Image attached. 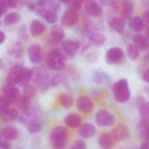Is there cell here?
Listing matches in <instances>:
<instances>
[{
    "label": "cell",
    "mask_w": 149,
    "mask_h": 149,
    "mask_svg": "<svg viewBox=\"0 0 149 149\" xmlns=\"http://www.w3.org/2000/svg\"><path fill=\"white\" fill-rule=\"evenodd\" d=\"M5 68V64H4V62H3V61L0 59V69H2V68Z\"/></svg>",
    "instance_id": "obj_56"
},
{
    "label": "cell",
    "mask_w": 149,
    "mask_h": 149,
    "mask_svg": "<svg viewBox=\"0 0 149 149\" xmlns=\"http://www.w3.org/2000/svg\"><path fill=\"white\" fill-rule=\"evenodd\" d=\"M132 41L141 51H146L149 48V39L143 34H134L132 37Z\"/></svg>",
    "instance_id": "obj_20"
},
{
    "label": "cell",
    "mask_w": 149,
    "mask_h": 149,
    "mask_svg": "<svg viewBox=\"0 0 149 149\" xmlns=\"http://www.w3.org/2000/svg\"><path fill=\"white\" fill-rule=\"evenodd\" d=\"M114 140L117 141H121L124 140L125 139L128 138L129 136V131L127 129V127L124 125H118V126H116L113 130H112V133H111Z\"/></svg>",
    "instance_id": "obj_19"
},
{
    "label": "cell",
    "mask_w": 149,
    "mask_h": 149,
    "mask_svg": "<svg viewBox=\"0 0 149 149\" xmlns=\"http://www.w3.org/2000/svg\"><path fill=\"white\" fill-rule=\"evenodd\" d=\"M125 57V52L118 47H112L109 48L105 54V59L108 64H118Z\"/></svg>",
    "instance_id": "obj_7"
},
{
    "label": "cell",
    "mask_w": 149,
    "mask_h": 149,
    "mask_svg": "<svg viewBox=\"0 0 149 149\" xmlns=\"http://www.w3.org/2000/svg\"><path fill=\"white\" fill-rule=\"evenodd\" d=\"M47 5L49 6L50 9H52L54 11L60 10V2L59 1H55V0H48Z\"/></svg>",
    "instance_id": "obj_43"
},
{
    "label": "cell",
    "mask_w": 149,
    "mask_h": 149,
    "mask_svg": "<svg viewBox=\"0 0 149 149\" xmlns=\"http://www.w3.org/2000/svg\"><path fill=\"white\" fill-rule=\"evenodd\" d=\"M141 3L144 7L149 8V0H141Z\"/></svg>",
    "instance_id": "obj_53"
},
{
    "label": "cell",
    "mask_w": 149,
    "mask_h": 149,
    "mask_svg": "<svg viewBox=\"0 0 149 149\" xmlns=\"http://www.w3.org/2000/svg\"><path fill=\"white\" fill-rule=\"evenodd\" d=\"M146 36L149 39V25H148V26L146 29Z\"/></svg>",
    "instance_id": "obj_55"
},
{
    "label": "cell",
    "mask_w": 149,
    "mask_h": 149,
    "mask_svg": "<svg viewBox=\"0 0 149 149\" xmlns=\"http://www.w3.org/2000/svg\"><path fill=\"white\" fill-rule=\"evenodd\" d=\"M111 91L114 99L119 104H125L131 98V91L129 89L128 82L125 78L116 82L112 85Z\"/></svg>",
    "instance_id": "obj_2"
},
{
    "label": "cell",
    "mask_w": 149,
    "mask_h": 149,
    "mask_svg": "<svg viewBox=\"0 0 149 149\" xmlns=\"http://www.w3.org/2000/svg\"><path fill=\"white\" fill-rule=\"evenodd\" d=\"M121 17L125 19H129L132 18L133 13V4L130 0H124L121 6Z\"/></svg>",
    "instance_id": "obj_25"
},
{
    "label": "cell",
    "mask_w": 149,
    "mask_h": 149,
    "mask_svg": "<svg viewBox=\"0 0 149 149\" xmlns=\"http://www.w3.org/2000/svg\"><path fill=\"white\" fill-rule=\"evenodd\" d=\"M38 118H40V117H39L37 111L35 110L28 107V108L22 110V112L20 115H19L18 118H19V121L22 124H24L25 125L27 126L33 120H34Z\"/></svg>",
    "instance_id": "obj_14"
},
{
    "label": "cell",
    "mask_w": 149,
    "mask_h": 149,
    "mask_svg": "<svg viewBox=\"0 0 149 149\" xmlns=\"http://www.w3.org/2000/svg\"><path fill=\"white\" fill-rule=\"evenodd\" d=\"M83 1H86V0H83Z\"/></svg>",
    "instance_id": "obj_58"
},
{
    "label": "cell",
    "mask_w": 149,
    "mask_h": 149,
    "mask_svg": "<svg viewBox=\"0 0 149 149\" xmlns=\"http://www.w3.org/2000/svg\"><path fill=\"white\" fill-rule=\"evenodd\" d=\"M59 102L64 108H69L74 104V99L69 94H61L59 96Z\"/></svg>",
    "instance_id": "obj_32"
},
{
    "label": "cell",
    "mask_w": 149,
    "mask_h": 149,
    "mask_svg": "<svg viewBox=\"0 0 149 149\" xmlns=\"http://www.w3.org/2000/svg\"><path fill=\"white\" fill-rule=\"evenodd\" d=\"M109 25L111 26V28L115 31L116 33L121 34L125 32V20L124 18L122 17H114L112 18L110 22H109Z\"/></svg>",
    "instance_id": "obj_17"
},
{
    "label": "cell",
    "mask_w": 149,
    "mask_h": 149,
    "mask_svg": "<svg viewBox=\"0 0 149 149\" xmlns=\"http://www.w3.org/2000/svg\"><path fill=\"white\" fill-rule=\"evenodd\" d=\"M27 7H28V10H30V11H35L36 10V5L34 3H32V2L27 3Z\"/></svg>",
    "instance_id": "obj_50"
},
{
    "label": "cell",
    "mask_w": 149,
    "mask_h": 149,
    "mask_svg": "<svg viewBox=\"0 0 149 149\" xmlns=\"http://www.w3.org/2000/svg\"><path fill=\"white\" fill-rule=\"evenodd\" d=\"M68 132L64 126L54 127L50 133V142L54 149H64L67 145Z\"/></svg>",
    "instance_id": "obj_3"
},
{
    "label": "cell",
    "mask_w": 149,
    "mask_h": 149,
    "mask_svg": "<svg viewBox=\"0 0 149 149\" xmlns=\"http://www.w3.org/2000/svg\"><path fill=\"white\" fill-rule=\"evenodd\" d=\"M19 112L17 110L15 109H11L9 108L2 116H0L2 118L7 120V121H13V120H15L19 118Z\"/></svg>",
    "instance_id": "obj_34"
},
{
    "label": "cell",
    "mask_w": 149,
    "mask_h": 149,
    "mask_svg": "<svg viewBox=\"0 0 149 149\" xmlns=\"http://www.w3.org/2000/svg\"><path fill=\"white\" fill-rule=\"evenodd\" d=\"M101 4L104 6H112L116 4V0H101Z\"/></svg>",
    "instance_id": "obj_44"
},
{
    "label": "cell",
    "mask_w": 149,
    "mask_h": 149,
    "mask_svg": "<svg viewBox=\"0 0 149 149\" xmlns=\"http://www.w3.org/2000/svg\"><path fill=\"white\" fill-rule=\"evenodd\" d=\"M64 79L65 78L61 74H57L50 80V84L52 86H57V85L61 84L64 81Z\"/></svg>",
    "instance_id": "obj_39"
},
{
    "label": "cell",
    "mask_w": 149,
    "mask_h": 149,
    "mask_svg": "<svg viewBox=\"0 0 149 149\" xmlns=\"http://www.w3.org/2000/svg\"><path fill=\"white\" fill-rule=\"evenodd\" d=\"M30 34L33 37H38L46 31V26L43 22L39 19H34L29 26Z\"/></svg>",
    "instance_id": "obj_18"
},
{
    "label": "cell",
    "mask_w": 149,
    "mask_h": 149,
    "mask_svg": "<svg viewBox=\"0 0 149 149\" xmlns=\"http://www.w3.org/2000/svg\"><path fill=\"white\" fill-rule=\"evenodd\" d=\"M6 33L2 31H0V45L3 44L6 40Z\"/></svg>",
    "instance_id": "obj_51"
},
{
    "label": "cell",
    "mask_w": 149,
    "mask_h": 149,
    "mask_svg": "<svg viewBox=\"0 0 149 149\" xmlns=\"http://www.w3.org/2000/svg\"><path fill=\"white\" fill-rule=\"evenodd\" d=\"M84 11L85 13L94 18H97L103 15L104 10L102 6L95 0H86V3L84 6Z\"/></svg>",
    "instance_id": "obj_10"
},
{
    "label": "cell",
    "mask_w": 149,
    "mask_h": 149,
    "mask_svg": "<svg viewBox=\"0 0 149 149\" xmlns=\"http://www.w3.org/2000/svg\"><path fill=\"white\" fill-rule=\"evenodd\" d=\"M93 81L100 85H104V84H109L111 83V77L108 74L103 71H98L95 73L93 77Z\"/></svg>",
    "instance_id": "obj_28"
},
{
    "label": "cell",
    "mask_w": 149,
    "mask_h": 149,
    "mask_svg": "<svg viewBox=\"0 0 149 149\" xmlns=\"http://www.w3.org/2000/svg\"><path fill=\"white\" fill-rule=\"evenodd\" d=\"M32 77L33 71L31 69L22 66H14L7 74L6 82L7 84L25 87L32 81Z\"/></svg>",
    "instance_id": "obj_1"
},
{
    "label": "cell",
    "mask_w": 149,
    "mask_h": 149,
    "mask_svg": "<svg viewBox=\"0 0 149 149\" xmlns=\"http://www.w3.org/2000/svg\"><path fill=\"white\" fill-rule=\"evenodd\" d=\"M21 16L19 13L13 12V13H8L5 19H4V23L6 26H13V25H16L20 21Z\"/></svg>",
    "instance_id": "obj_29"
},
{
    "label": "cell",
    "mask_w": 149,
    "mask_h": 149,
    "mask_svg": "<svg viewBox=\"0 0 149 149\" xmlns=\"http://www.w3.org/2000/svg\"><path fill=\"white\" fill-rule=\"evenodd\" d=\"M142 80L149 84V68H146L142 74Z\"/></svg>",
    "instance_id": "obj_45"
},
{
    "label": "cell",
    "mask_w": 149,
    "mask_h": 149,
    "mask_svg": "<svg viewBox=\"0 0 149 149\" xmlns=\"http://www.w3.org/2000/svg\"><path fill=\"white\" fill-rule=\"evenodd\" d=\"M83 2H84L83 0H71L70 3L68 4L69 7H70L69 9H72L76 12L79 11L83 6Z\"/></svg>",
    "instance_id": "obj_38"
},
{
    "label": "cell",
    "mask_w": 149,
    "mask_h": 149,
    "mask_svg": "<svg viewBox=\"0 0 149 149\" xmlns=\"http://www.w3.org/2000/svg\"><path fill=\"white\" fill-rule=\"evenodd\" d=\"M27 54L30 61L34 65L40 64L43 60V51L40 44L34 43L30 45L27 50Z\"/></svg>",
    "instance_id": "obj_8"
},
{
    "label": "cell",
    "mask_w": 149,
    "mask_h": 149,
    "mask_svg": "<svg viewBox=\"0 0 149 149\" xmlns=\"http://www.w3.org/2000/svg\"><path fill=\"white\" fill-rule=\"evenodd\" d=\"M27 128H28V132H29L30 133L34 134V133L40 132L41 131V129H42V122H41L40 118H36V119L33 120V121L27 125Z\"/></svg>",
    "instance_id": "obj_31"
},
{
    "label": "cell",
    "mask_w": 149,
    "mask_h": 149,
    "mask_svg": "<svg viewBox=\"0 0 149 149\" xmlns=\"http://www.w3.org/2000/svg\"><path fill=\"white\" fill-rule=\"evenodd\" d=\"M146 91H147V93L149 94V87H147V88H146Z\"/></svg>",
    "instance_id": "obj_57"
},
{
    "label": "cell",
    "mask_w": 149,
    "mask_h": 149,
    "mask_svg": "<svg viewBox=\"0 0 149 149\" xmlns=\"http://www.w3.org/2000/svg\"><path fill=\"white\" fill-rule=\"evenodd\" d=\"M78 133L81 137L85 139H90L96 133V127L90 123H85L80 126L78 130Z\"/></svg>",
    "instance_id": "obj_21"
},
{
    "label": "cell",
    "mask_w": 149,
    "mask_h": 149,
    "mask_svg": "<svg viewBox=\"0 0 149 149\" xmlns=\"http://www.w3.org/2000/svg\"><path fill=\"white\" fill-rule=\"evenodd\" d=\"M36 14L42 17L47 22L50 24H54L57 22L58 20V15L56 11H54L52 9H47L45 7H39L38 9L35 10Z\"/></svg>",
    "instance_id": "obj_12"
},
{
    "label": "cell",
    "mask_w": 149,
    "mask_h": 149,
    "mask_svg": "<svg viewBox=\"0 0 149 149\" xmlns=\"http://www.w3.org/2000/svg\"><path fill=\"white\" fill-rule=\"evenodd\" d=\"M65 37V33L62 27L59 25H54L50 30V40L54 44L61 43Z\"/></svg>",
    "instance_id": "obj_16"
},
{
    "label": "cell",
    "mask_w": 149,
    "mask_h": 149,
    "mask_svg": "<svg viewBox=\"0 0 149 149\" xmlns=\"http://www.w3.org/2000/svg\"><path fill=\"white\" fill-rule=\"evenodd\" d=\"M0 146H1V147L3 149H10L11 148V145L10 143L8 142V140H4V141H1L0 142Z\"/></svg>",
    "instance_id": "obj_47"
},
{
    "label": "cell",
    "mask_w": 149,
    "mask_h": 149,
    "mask_svg": "<svg viewBox=\"0 0 149 149\" xmlns=\"http://www.w3.org/2000/svg\"><path fill=\"white\" fill-rule=\"evenodd\" d=\"M58 1L61 4H65V5H68L70 3L71 0H58Z\"/></svg>",
    "instance_id": "obj_54"
},
{
    "label": "cell",
    "mask_w": 149,
    "mask_h": 149,
    "mask_svg": "<svg viewBox=\"0 0 149 149\" xmlns=\"http://www.w3.org/2000/svg\"><path fill=\"white\" fill-rule=\"evenodd\" d=\"M80 48V44L77 40H66L61 42V49L63 53L69 56H74L78 52Z\"/></svg>",
    "instance_id": "obj_11"
},
{
    "label": "cell",
    "mask_w": 149,
    "mask_h": 149,
    "mask_svg": "<svg viewBox=\"0 0 149 149\" xmlns=\"http://www.w3.org/2000/svg\"><path fill=\"white\" fill-rule=\"evenodd\" d=\"M114 139L110 133H103L98 138V145L102 149H110L113 146Z\"/></svg>",
    "instance_id": "obj_23"
},
{
    "label": "cell",
    "mask_w": 149,
    "mask_h": 149,
    "mask_svg": "<svg viewBox=\"0 0 149 149\" xmlns=\"http://www.w3.org/2000/svg\"><path fill=\"white\" fill-rule=\"evenodd\" d=\"M95 121L99 126H111L115 123V117L109 111L103 109L97 112Z\"/></svg>",
    "instance_id": "obj_6"
},
{
    "label": "cell",
    "mask_w": 149,
    "mask_h": 149,
    "mask_svg": "<svg viewBox=\"0 0 149 149\" xmlns=\"http://www.w3.org/2000/svg\"><path fill=\"white\" fill-rule=\"evenodd\" d=\"M9 54L13 57V58H20L23 55V47L21 46H19V44L14 45L10 50H9Z\"/></svg>",
    "instance_id": "obj_35"
},
{
    "label": "cell",
    "mask_w": 149,
    "mask_h": 149,
    "mask_svg": "<svg viewBox=\"0 0 149 149\" xmlns=\"http://www.w3.org/2000/svg\"><path fill=\"white\" fill-rule=\"evenodd\" d=\"M48 3V0H37L36 5L39 7H45Z\"/></svg>",
    "instance_id": "obj_48"
},
{
    "label": "cell",
    "mask_w": 149,
    "mask_h": 149,
    "mask_svg": "<svg viewBox=\"0 0 149 149\" xmlns=\"http://www.w3.org/2000/svg\"><path fill=\"white\" fill-rule=\"evenodd\" d=\"M64 122L66 124V125H68V127L71 128H77L81 125L82 122V118L80 117V115H78L77 113H69L68 114L65 118H64Z\"/></svg>",
    "instance_id": "obj_22"
},
{
    "label": "cell",
    "mask_w": 149,
    "mask_h": 149,
    "mask_svg": "<svg viewBox=\"0 0 149 149\" xmlns=\"http://www.w3.org/2000/svg\"><path fill=\"white\" fill-rule=\"evenodd\" d=\"M142 19L144 23H146L147 25H149V10H146L142 13Z\"/></svg>",
    "instance_id": "obj_46"
},
{
    "label": "cell",
    "mask_w": 149,
    "mask_h": 149,
    "mask_svg": "<svg viewBox=\"0 0 149 149\" xmlns=\"http://www.w3.org/2000/svg\"><path fill=\"white\" fill-rule=\"evenodd\" d=\"M0 3L5 6L7 9H12L16 7L18 1L17 0H0Z\"/></svg>",
    "instance_id": "obj_41"
},
{
    "label": "cell",
    "mask_w": 149,
    "mask_h": 149,
    "mask_svg": "<svg viewBox=\"0 0 149 149\" xmlns=\"http://www.w3.org/2000/svg\"><path fill=\"white\" fill-rule=\"evenodd\" d=\"M78 15L76 11L68 9L61 19V25L64 26H73L78 22Z\"/></svg>",
    "instance_id": "obj_13"
},
{
    "label": "cell",
    "mask_w": 149,
    "mask_h": 149,
    "mask_svg": "<svg viewBox=\"0 0 149 149\" xmlns=\"http://www.w3.org/2000/svg\"><path fill=\"white\" fill-rule=\"evenodd\" d=\"M6 11H7V8H6L5 6H3L1 3H0V18H1V16H2L4 13H6Z\"/></svg>",
    "instance_id": "obj_49"
},
{
    "label": "cell",
    "mask_w": 149,
    "mask_h": 149,
    "mask_svg": "<svg viewBox=\"0 0 149 149\" xmlns=\"http://www.w3.org/2000/svg\"><path fill=\"white\" fill-rule=\"evenodd\" d=\"M35 88L33 85H31V84H27L26 86L24 87V93H23V96L28 97V98H32L34 95H35Z\"/></svg>",
    "instance_id": "obj_36"
},
{
    "label": "cell",
    "mask_w": 149,
    "mask_h": 149,
    "mask_svg": "<svg viewBox=\"0 0 149 149\" xmlns=\"http://www.w3.org/2000/svg\"><path fill=\"white\" fill-rule=\"evenodd\" d=\"M128 26H129L130 29H132V31H134L136 33H139V32L142 31L144 28V21H143L142 18H140L139 16H135V17L129 19Z\"/></svg>",
    "instance_id": "obj_27"
},
{
    "label": "cell",
    "mask_w": 149,
    "mask_h": 149,
    "mask_svg": "<svg viewBox=\"0 0 149 149\" xmlns=\"http://www.w3.org/2000/svg\"><path fill=\"white\" fill-rule=\"evenodd\" d=\"M3 97L10 103L13 104L18 101L19 97V91L15 84H7L2 89Z\"/></svg>",
    "instance_id": "obj_9"
},
{
    "label": "cell",
    "mask_w": 149,
    "mask_h": 149,
    "mask_svg": "<svg viewBox=\"0 0 149 149\" xmlns=\"http://www.w3.org/2000/svg\"><path fill=\"white\" fill-rule=\"evenodd\" d=\"M77 107L80 111L89 113L93 110L94 104L90 97L86 96H82L77 101Z\"/></svg>",
    "instance_id": "obj_15"
},
{
    "label": "cell",
    "mask_w": 149,
    "mask_h": 149,
    "mask_svg": "<svg viewBox=\"0 0 149 149\" xmlns=\"http://www.w3.org/2000/svg\"><path fill=\"white\" fill-rule=\"evenodd\" d=\"M1 134L5 139L11 141V140H14V139H18L19 132L18 129L13 126H6L2 130Z\"/></svg>",
    "instance_id": "obj_24"
},
{
    "label": "cell",
    "mask_w": 149,
    "mask_h": 149,
    "mask_svg": "<svg viewBox=\"0 0 149 149\" xmlns=\"http://www.w3.org/2000/svg\"><path fill=\"white\" fill-rule=\"evenodd\" d=\"M139 114L142 120L149 121V102H143L139 104Z\"/></svg>",
    "instance_id": "obj_33"
},
{
    "label": "cell",
    "mask_w": 149,
    "mask_h": 149,
    "mask_svg": "<svg viewBox=\"0 0 149 149\" xmlns=\"http://www.w3.org/2000/svg\"><path fill=\"white\" fill-rule=\"evenodd\" d=\"M29 104H30V98L25 97V96H22L20 98H19V107L24 110L26 108H28L29 107Z\"/></svg>",
    "instance_id": "obj_42"
},
{
    "label": "cell",
    "mask_w": 149,
    "mask_h": 149,
    "mask_svg": "<svg viewBox=\"0 0 149 149\" xmlns=\"http://www.w3.org/2000/svg\"><path fill=\"white\" fill-rule=\"evenodd\" d=\"M139 149H149V142L146 141V140L145 142H143V143L141 144Z\"/></svg>",
    "instance_id": "obj_52"
},
{
    "label": "cell",
    "mask_w": 149,
    "mask_h": 149,
    "mask_svg": "<svg viewBox=\"0 0 149 149\" xmlns=\"http://www.w3.org/2000/svg\"><path fill=\"white\" fill-rule=\"evenodd\" d=\"M10 103L4 97H0V116H2L10 107Z\"/></svg>",
    "instance_id": "obj_37"
},
{
    "label": "cell",
    "mask_w": 149,
    "mask_h": 149,
    "mask_svg": "<svg viewBox=\"0 0 149 149\" xmlns=\"http://www.w3.org/2000/svg\"><path fill=\"white\" fill-rule=\"evenodd\" d=\"M46 65L51 70H62L65 68V59L63 54L57 51L53 50L48 53L46 58Z\"/></svg>",
    "instance_id": "obj_4"
},
{
    "label": "cell",
    "mask_w": 149,
    "mask_h": 149,
    "mask_svg": "<svg viewBox=\"0 0 149 149\" xmlns=\"http://www.w3.org/2000/svg\"><path fill=\"white\" fill-rule=\"evenodd\" d=\"M126 52H127V55L128 57L132 60V61H136L138 60L139 56V49L138 48V47L134 44V43H130L127 47H126Z\"/></svg>",
    "instance_id": "obj_30"
},
{
    "label": "cell",
    "mask_w": 149,
    "mask_h": 149,
    "mask_svg": "<svg viewBox=\"0 0 149 149\" xmlns=\"http://www.w3.org/2000/svg\"><path fill=\"white\" fill-rule=\"evenodd\" d=\"M33 77L32 80L35 84L44 86L50 84V74L44 68L39 67L32 70Z\"/></svg>",
    "instance_id": "obj_5"
},
{
    "label": "cell",
    "mask_w": 149,
    "mask_h": 149,
    "mask_svg": "<svg viewBox=\"0 0 149 149\" xmlns=\"http://www.w3.org/2000/svg\"><path fill=\"white\" fill-rule=\"evenodd\" d=\"M70 149H86V143L82 139H77L72 144Z\"/></svg>",
    "instance_id": "obj_40"
},
{
    "label": "cell",
    "mask_w": 149,
    "mask_h": 149,
    "mask_svg": "<svg viewBox=\"0 0 149 149\" xmlns=\"http://www.w3.org/2000/svg\"><path fill=\"white\" fill-rule=\"evenodd\" d=\"M89 40H90L91 43L92 45H94L95 47H103L106 43L107 38L103 33H93L89 37Z\"/></svg>",
    "instance_id": "obj_26"
}]
</instances>
